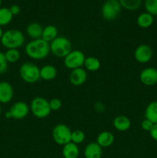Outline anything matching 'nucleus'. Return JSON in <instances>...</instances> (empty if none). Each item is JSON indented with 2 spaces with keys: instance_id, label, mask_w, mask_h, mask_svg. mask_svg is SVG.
Returning <instances> with one entry per match:
<instances>
[{
  "instance_id": "31",
  "label": "nucleus",
  "mask_w": 157,
  "mask_h": 158,
  "mask_svg": "<svg viewBox=\"0 0 157 158\" xmlns=\"http://www.w3.org/2000/svg\"><path fill=\"white\" fill-rule=\"evenodd\" d=\"M154 123H152L150 120H147V119L145 118L143 121L141 122V127L143 131H147V132L149 133V131L152 130V128L153 127Z\"/></svg>"
},
{
  "instance_id": "9",
  "label": "nucleus",
  "mask_w": 157,
  "mask_h": 158,
  "mask_svg": "<svg viewBox=\"0 0 157 158\" xmlns=\"http://www.w3.org/2000/svg\"><path fill=\"white\" fill-rule=\"evenodd\" d=\"M86 56L84 52L78 49H72L67 56L63 60L65 66L67 69H75L77 68L83 67L84 65L85 60H86Z\"/></svg>"
},
{
  "instance_id": "4",
  "label": "nucleus",
  "mask_w": 157,
  "mask_h": 158,
  "mask_svg": "<svg viewBox=\"0 0 157 158\" xmlns=\"http://www.w3.org/2000/svg\"><path fill=\"white\" fill-rule=\"evenodd\" d=\"M19 76L25 83L32 84L40 80V68L32 62H25L19 68Z\"/></svg>"
},
{
  "instance_id": "11",
  "label": "nucleus",
  "mask_w": 157,
  "mask_h": 158,
  "mask_svg": "<svg viewBox=\"0 0 157 158\" xmlns=\"http://www.w3.org/2000/svg\"><path fill=\"white\" fill-rule=\"evenodd\" d=\"M139 80L143 85L152 86L157 84V69L154 67H146L141 71Z\"/></svg>"
},
{
  "instance_id": "3",
  "label": "nucleus",
  "mask_w": 157,
  "mask_h": 158,
  "mask_svg": "<svg viewBox=\"0 0 157 158\" xmlns=\"http://www.w3.org/2000/svg\"><path fill=\"white\" fill-rule=\"evenodd\" d=\"M50 52L55 56L64 59L72 50V44L70 40L66 37L57 36L51 43H49Z\"/></svg>"
},
{
  "instance_id": "36",
  "label": "nucleus",
  "mask_w": 157,
  "mask_h": 158,
  "mask_svg": "<svg viewBox=\"0 0 157 158\" xmlns=\"http://www.w3.org/2000/svg\"><path fill=\"white\" fill-rule=\"evenodd\" d=\"M2 0H0V8L2 7Z\"/></svg>"
},
{
  "instance_id": "21",
  "label": "nucleus",
  "mask_w": 157,
  "mask_h": 158,
  "mask_svg": "<svg viewBox=\"0 0 157 158\" xmlns=\"http://www.w3.org/2000/svg\"><path fill=\"white\" fill-rule=\"evenodd\" d=\"M153 15H152L151 14L148 13L146 12L139 14L138 15V17H137L136 19L137 25L140 28H142V29H147V28H149L153 24Z\"/></svg>"
},
{
  "instance_id": "20",
  "label": "nucleus",
  "mask_w": 157,
  "mask_h": 158,
  "mask_svg": "<svg viewBox=\"0 0 157 158\" xmlns=\"http://www.w3.org/2000/svg\"><path fill=\"white\" fill-rule=\"evenodd\" d=\"M145 118L154 124L157 123V100L150 102L147 105L145 110Z\"/></svg>"
},
{
  "instance_id": "13",
  "label": "nucleus",
  "mask_w": 157,
  "mask_h": 158,
  "mask_svg": "<svg viewBox=\"0 0 157 158\" xmlns=\"http://www.w3.org/2000/svg\"><path fill=\"white\" fill-rule=\"evenodd\" d=\"M14 97V89L12 84L7 81L0 82V103H10Z\"/></svg>"
},
{
  "instance_id": "5",
  "label": "nucleus",
  "mask_w": 157,
  "mask_h": 158,
  "mask_svg": "<svg viewBox=\"0 0 157 158\" xmlns=\"http://www.w3.org/2000/svg\"><path fill=\"white\" fill-rule=\"evenodd\" d=\"M29 108L32 115L38 119L46 118L52 112L49 101L42 97H36L32 99Z\"/></svg>"
},
{
  "instance_id": "37",
  "label": "nucleus",
  "mask_w": 157,
  "mask_h": 158,
  "mask_svg": "<svg viewBox=\"0 0 157 158\" xmlns=\"http://www.w3.org/2000/svg\"><path fill=\"white\" fill-rule=\"evenodd\" d=\"M2 114V108H1V106H0V115H1Z\"/></svg>"
},
{
  "instance_id": "25",
  "label": "nucleus",
  "mask_w": 157,
  "mask_h": 158,
  "mask_svg": "<svg viewBox=\"0 0 157 158\" xmlns=\"http://www.w3.org/2000/svg\"><path fill=\"white\" fill-rule=\"evenodd\" d=\"M122 8L129 11L137 10L142 5V0H119Z\"/></svg>"
},
{
  "instance_id": "34",
  "label": "nucleus",
  "mask_w": 157,
  "mask_h": 158,
  "mask_svg": "<svg viewBox=\"0 0 157 158\" xmlns=\"http://www.w3.org/2000/svg\"><path fill=\"white\" fill-rule=\"evenodd\" d=\"M9 9H10L11 12H12V14L13 15V16L14 15H18V14L20 13V12H21V8H20V6H18V5H12V6L9 8Z\"/></svg>"
},
{
  "instance_id": "8",
  "label": "nucleus",
  "mask_w": 157,
  "mask_h": 158,
  "mask_svg": "<svg viewBox=\"0 0 157 158\" xmlns=\"http://www.w3.org/2000/svg\"><path fill=\"white\" fill-rule=\"evenodd\" d=\"M30 111L29 104L24 101H17L11 106L9 110L6 113L5 117L7 119L22 120L26 118Z\"/></svg>"
},
{
  "instance_id": "30",
  "label": "nucleus",
  "mask_w": 157,
  "mask_h": 158,
  "mask_svg": "<svg viewBox=\"0 0 157 158\" xmlns=\"http://www.w3.org/2000/svg\"><path fill=\"white\" fill-rule=\"evenodd\" d=\"M49 106L52 111H57L61 109L62 106V103L58 98H52L49 101Z\"/></svg>"
},
{
  "instance_id": "14",
  "label": "nucleus",
  "mask_w": 157,
  "mask_h": 158,
  "mask_svg": "<svg viewBox=\"0 0 157 158\" xmlns=\"http://www.w3.org/2000/svg\"><path fill=\"white\" fill-rule=\"evenodd\" d=\"M102 156H103V148L96 142L89 143L85 148V158H102Z\"/></svg>"
},
{
  "instance_id": "33",
  "label": "nucleus",
  "mask_w": 157,
  "mask_h": 158,
  "mask_svg": "<svg viewBox=\"0 0 157 158\" xmlns=\"http://www.w3.org/2000/svg\"><path fill=\"white\" fill-rule=\"evenodd\" d=\"M149 135H150L151 138L155 142H157V123L154 124L153 127L152 128L150 131H149Z\"/></svg>"
},
{
  "instance_id": "2",
  "label": "nucleus",
  "mask_w": 157,
  "mask_h": 158,
  "mask_svg": "<svg viewBox=\"0 0 157 158\" xmlns=\"http://www.w3.org/2000/svg\"><path fill=\"white\" fill-rule=\"evenodd\" d=\"M0 43L3 47L9 49H18L25 43V35L22 31L16 29H10L5 31Z\"/></svg>"
},
{
  "instance_id": "38",
  "label": "nucleus",
  "mask_w": 157,
  "mask_h": 158,
  "mask_svg": "<svg viewBox=\"0 0 157 158\" xmlns=\"http://www.w3.org/2000/svg\"><path fill=\"white\" fill-rule=\"evenodd\" d=\"M98 1H103V0H98Z\"/></svg>"
},
{
  "instance_id": "23",
  "label": "nucleus",
  "mask_w": 157,
  "mask_h": 158,
  "mask_svg": "<svg viewBox=\"0 0 157 158\" xmlns=\"http://www.w3.org/2000/svg\"><path fill=\"white\" fill-rule=\"evenodd\" d=\"M83 66L86 71L95 72V71H98L101 67V62L95 56H88L85 60Z\"/></svg>"
},
{
  "instance_id": "12",
  "label": "nucleus",
  "mask_w": 157,
  "mask_h": 158,
  "mask_svg": "<svg viewBox=\"0 0 157 158\" xmlns=\"http://www.w3.org/2000/svg\"><path fill=\"white\" fill-rule=\"evenodd\" d=\"M88 78L87 71L83 67L77 68V69L71 70L69 73V80L71 84L75 86H82L86 83Z\"/></svg>"
},
{
  "instance_id": "18",
  "label": "nucleus",
  "mask_w": 157,
  "mask_h": 158,
  "mask_svg": "<svg viewBox=\"0 0 157 158\" xmlns=\"http://www.w3.org/2000/svg\"><path fill=\"white\" fill-rule=\"evenodd\" d=\"M58 71L53 65L46 64L40 68V79L45 81H51L56 77Z\"/></svg>"
},
{
  "instance_id": "17",
  "label": "nucleus",
  "mask_w": 157,
  "mask_h": 158,
  "mask_svg": "<svg viewBox=\"0 0 157 158\" xmlns=\"http://www.w3.org/2000/svg\"><path fill=\"white\" fill-rule=\"evenodd\" d=\"M42 26L40 23H36V22H33V23H30L28 24L26 26V33H27L28 36L32 40H38V39L42 38V34L43 31Z\"/></svg>"
},
{
  "instance_id": "29",
  "label": "nucleus",
  "mask_w": 157,
  "mask_h": 158,
  "mask_svg": "<svg viewBox=\"0 0 157 158\" xmlns=\"http://www.w3.org/2000/svg\"><path fill=\"white\" fill-rule=\"evenodd\" d=\"M9 63L6 60L4 52L0 51V74H3L7 71Z\"/></svg>"
},
{
  "instance_id": "28",
  "label": "nucleus",
  "mask_w": 157,
  "mask_h": 158,
  "mask_svg": "<svg viewBox=\"0 0 157 158\" xmlns=\"http://www.w3.org/2000/svg\"><path fill=\"white\" fill-rule=\"evenodd\" d=\"M144 7L146 12L157 16V0H145Z\"/></svg>"
},
{
  "instance_id": "1",
  "label": "nucleus",
  "mask_w": 157,
  "mask_h": 158,
  "mask_svg": "<svg viewBox=\"0 0 157 158\" xmlns=\"http://www.w3.org/2000/svg\"><path fill=\"white\" fill-rule=\"evenodd\" d=\"M25 52L32 60H44L50 53L49 43L42 38L32 40L25 46Z\"/></svg>"
},
{
  "instance_id": "26",
  "label": "nucleus",
  "mask_w": 157,
  "mask_h": 158,
  "mask_svg": "<svg viewBox=\"0 0 157 158\" xmlns=\"http://www.w3.org/2000/svg\"><path fill=\"white\" fill-rule=\"evenodd\" d=\"M4 53L6 60L9 63H17L21 57V52L18 49H7Z\"/></svg>"
},
{
  "instance_id": "24",
  "label": "nucleus",
  "mask_w": 157,
  "mask_h": 158,
  "mask_svg": "<svg viewBox=\"0 0 157 158\" xmlns=\"http://www.w3.org/2000/svg\"><path fill=\"white\" fill-rule=\"evenodd\" d=\"M12 19H13V15L11 12L9 8H0V27L9 25L12 22Z\"/></svg>"
},
{
  "instance_id": "15",
  "label": "nucleus",
  "mask_w": 157,
  "mask_h": 158,
  "mask_svg": "<svg viewBox=\"0 0 157 158\" xmlns=\"http://www.w3.org/2000/svg\"><path fill=\"white\" fill-rule=\"evenodd\" d=\"M112 125L116 131L125 132L131 127V120L125 115H119L113 119Z\"/></svg>"
},
{
  "instance_id": "32",
  "label": "nucleus",
  "mask_w": 157,
  "mask_h": 158,
  "mask_svg": "<svg viewBox=\"0 0 157 158\" xmlns=\"http://www.w3.org/2000/svg\"><path fill=\"white\" fill-rule=\"evenodd\" d=\"M94 109L96 112L103 113L105 111V105L102 102H96L94 104Z\"/></svg>"
},
{
  "instance_id": "6",
  "label": "nucleus",
  "mask_w": 157,
  "mask_h": 158,
  "mask_svg": "<svg viewBox=\"0 0 157 158\" xmlns=\"http://www.w3.org/2000/svg\"><path fill=\"white\" fill-rule=\"evenodd\" d=\"M122 10V6L119 0H106L101 9L103 18L107 21L116 19Z\"/></svg>"
},
{
  "instance_id": "27",
  "label": "nucleus",
  "mask_w": 157,
  "mask_h": 158,
  "mask_svg": "<svg viewBox=\"0 0 157 158\" xmlns=\"http://www.w3.org/2000/svg\"><path fill=\"white\" fill-rule=\"evenodd\" d=\"M86 139V134L81 130H75L72 131V135H71V142L75 143V144H80L83 143Z\"/></svg>"
},
{
  "instance_id": "35",
  "label": "nucleus",
  "mask_w": 157,
  "mask_h": 158,
  "mask_svg": "<svg viewBox=\"0 0 157 158\" xmlns=\"http://www.w3.org/2000/svg\"><path fill=\"white\" fill-rule=\"evenodd\" d=\"M3 32H4V31H3L2 28L0 27V40H1L2 36V35H3Z\"/></svg>"
},
{
  "instance_id": "19",
  "label": "nucleus",
  "mask_w": 157,
  "mask_h": 158,
  "mask_svg": "<svg viewBox=\"0 0 157 158\" xmlns=\"http://www.w3.org/2000/svg\"><path fill=\"white\" fill-rule=\"evenodd\" d=\"M62 156L64 158H78L79 156V148L78 145L69 142L62 148Z\"/></svg>"
},
{
  "instance_id": "22",
  "label": "nucleus",
  "mask_w": 157,
  "mask_h": 158,
  "mask_svg": "<svg viewBox=\"0 0 157 158\" xmlns=\"http://www.w3.org/2000/svg\"><path fill=\"white\" fill-rule=\"evenodd\" d=\"M58 36V29L53 25H49L43 28L42 39L47 43H51Z\"/></svg>"
},
{
  "instance_id": "7",
  "label": "nucleus",
  "mask_w": 157,
  "mask_h": 158,
  "mask_svg": "<svg viewBox=\"0 0 157 158\" xmlns=\"http://www.w3.org/2000/svg\"><path fill=\"white\" fill-rule=\"evenodd\" d=\"M72 131L67 125L64 123H58L52 129V136L53 140L58 145L64 146L71 142Z\"/></svg>"
},
{
  "instance_id": "10",
  "label": "nucleus",
  "mask_w": 157,
  "mask_h": 158,
  "mask_svg": "<svg viewBox=\"0 0 157 158\" xmlns=\"http://www.w3.org/2000/svg\"><path fill=\"white\" fill-rule=\"evenodd\" d=\"M153 52L151 46L147 44H141L134 51V58L138 63L145 64L152 60Z\"/></svg>"
},
{
  "instance_id": "16",
  "label": "nucleus",
  "mask_w": 157,
  "mask_h": 158,
  "mask_svg": "<svg viewBox=\"0 0 157 158\" xmlns=\"http://www.w3.org/2000/svg\"><path fill=\"white\" fill-rule=\"evenodd\" d=\"M115 141V136L110 131H105L99 134L96 138V143L102 148H109Z\"/></svg>"
}]
</instances>
